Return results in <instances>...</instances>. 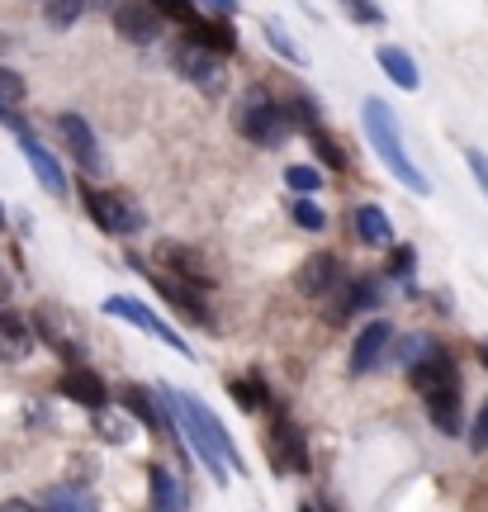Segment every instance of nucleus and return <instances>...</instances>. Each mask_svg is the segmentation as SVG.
<instances>
[{
  "label": "nucleus",
  "mask_w": 488,
  "mask_h": 512,
  "mask_svg": "<svg viewBox=\"0 0 488 512\" xmlns=\"http://www.w3.org/2000/svg\"><path fill=\"white\" fill-rule=\"evenodd\" d=\"M171 408H176V427H181V441L190 456H199V465L214 475V484H228V470L233 475H247V460L237 456V441L233 432L218 422V413L209 408L204 399L195 394H181V389H171V384H157Z\"/></svg>",
  "instance_id": "1"
},
{
  "label": "nucleus",
  "mask_w": 488,
  "mask_h": 512,
  "mask_svg": "<svg viewBox=\"0 0 488 512\" xmlns=\"http://www.w3.org/2000/svg\"><path fill=\"white\" fill-rule=\"evenodd\" d=\"M361 128L370 147H375V157L384 162V171L394 176L403 190H413V195H432V181H427V171L408 157V147H403V128H398V114L384 105L380 95H370L361 105Z\"/></svg>",
  "instance_id": "2"
},
{
  "label": "nucleus",
  "mask_w": 488,
  "mask_h": 512,
  "mask_svg": "<svg viewBox=\"0 0 488 512\" xmlns=\"http://www.w3.org/2000/svg\"><path fill=\"white\" fill-rule=\"evenodd\" d=\"M237 133L247 138L252 147H285L294 133V114L275 100L266 86H252V91L242 95V105H237Z\"/></svg>",
  "instance_id": "3"
},
{
  "label": "nucleus",
  "mask_w": 488,
  "mask_h": 512,
  "mask_svg": "<svg viewBox=\"0 0 488 512\" xmlns=\"http://www.w3.org/2000/svg\"><path fill=\"white\" fill-rule=\"evenodd\" d=\"M81 204H86V214L100 233L109 238H133V233H143V204L124 195V190H95V185H81Z\"/></svg>",
  "instance_id": "4"
},
{
  "label": "nucleus",
  "mask_w": 488,
  "mask_h": 512,
  "mask_svg": "<svg viewBox=\"0 0 488 512\" xmlns=\"http://www.w3.org/2000/svg\"><path fill=\"white\" fill-rule=\"evenodd\" d=\"M100 313H105V318H119V323H133V328H143L147 337H157V342H162V347H171L176 356L195 361V347H190V342H185V337L171 328L166 318H157V313L147 309L143 299H133V294H109L105 304H100Z\"/></svg>",
  "instance_id": "5"
},
{
  "label": "nucleus",
  "mask_w": 488,
  "mask_h": 512,
  "mask_svg": "<svg viewBox=\"0 0 488 512\" xmlns=\"http://www.w3.org/2000/svg\"><path fill=\"white\" fill-rule=\"evenodd\" d=\"M266 456H271L275 475H308V470H313L308 437L299 432V422L285 418V413H280V418L271 422V432H266Z\"/></svg>",
  "instance_id": "6"
},
{
  "label": "nucleus",
  "mask_w": 488,
  "mask_h": 512,
  "mask_svg": "<svg viewBox=\"0 0 488 512\" xmlns=\"http://www.w3.org/2000/svg\"><path fill=\"white\" fill-rule=\"evenodd\" d=\"M57 128V138H62V147L72 152V162L86 171V176H105V152H100V138H95V128L86 114H76V110H62L53 119Z\"/></svg>",
  "instance_id": "7"
},
{
  "label": "nucleus",
  "mask_w": 488,
  "mask_h": 512,
  "mask_svg": "<svg viewBox=\"0 0 488 512\" xmlns=\"http://www.w3.org/2000/svg\"><path fill=\"white\" fill-rule=\"evenodd\" d=\"M109 19H114V34L124 38V43H133V48L157 43V38H162V24H166V15L152 0H114V5H109Z\"/></svg>",
  "instance_id": "8"
},
{
  "label": "nucleus",
  "mask_w": 488,
  "mask_h": 512,
  "mask_svg": "<svg viewBox=\"0 0 488 512\" xmlns=\"http://www.w3.org/2000/svg\"><path fill=\"white\" fill-rule=\"evenodd\" d=\"M138 261V256H133ZM143 266V261H138ZM147 271V266H143ZM147 280H152V290L166 299V309L181 313L185 323H195V328H204L209 323V299H204V285H195V280H181V275H157L147 271Z\"/></svg>",
  "instance_id": "9"
},
{
  "label": "nucleus",
  "mask_w": 488,
  "mask_h": 512,
  "mask_svg": "<svg viewBox=\"0 0 488 512\" xmlns=\"http://www.w3.org/2000/svg\"><path fill=\"white\" fill-rule=\"evenodd\" d=\"M389 347H394V323H389V318H370V323L351 337V356H346L351 380H365L370 370H380Z\"/></svg>",
  "instance_id": "10"
},
{
  "label": "nucleus",
  "mask_w": 488,
  "mask_h": 512,
  "mask_svg": "<svg viewBox=\"0 0 488 512\" xmlns=\"http://www.w3.org/2000/svg\"><path fill=\"white\" fill-rule=\"evenodd\" d=\"M408 384H413L422 399H432V394H451L460 389V370H455V356L446 347H432L422 361L408 366Z\"/></svg>",
  "instance_id": "11"
},
{
  "label": "nucleus",
  "mask_w": 488,
  "mask_h": 512,
  "mask_svg": "<svg viewBox=\"0 0 488 512\" xmlns=\"http://www.w3.org/2000/svg\"><path fill=\"white\" fill-rule=\"evenodd\" d=\"M19 152H24V162H29V171H34V181L43 185L53 200H67V190H72V185H67V171H62V162H57L53 152L38 143L29 128L19 133Z\"/></svg>",
  "instance_id": "12"
},
{
  "label": "nucleus",
  "mask_w": 488,
  "mask_h": 512,
  "mask_svg": "<svg viewBox=\"0 0 488 512\" xmlns=\"http://www.w3.org/2000/svg\"><path fill=\"white\" fill-rule=\"evenodd\" d=\"M38 347V328L29 318H19L15 309H5L0 304V366H19V361H29Z\"/></svg>",
  "instance_id": "13"
},
{
  "label": "nucleus",
  "mask_w": 488,
  "mask_h": 512,
  "mask_svg": "<svg viewBox=\"0 0 488 512\" xmlns=\"http://www.w3.org/2000/svg\"><path fill=\"white\" fill-rule=\"evenodd\" d=\"M337 285H342V261L332 252H313L304 266L294 271V290L304 294V299H323V294H332Z\"/></svg>",
  "instance_id": "14"
},
{
  "label": "nucleus",
  "mask_w": 488,
  "mask_h": 512,
  "mask_svg": "<svg viewBox=\"0 0 488 512\" xmlns=\"http://www.w3.org/2000/svg\"><path fill=\"white\" fill-rule=\"evenodd\" d=\"M171 67H176L185 81H195V86H209V91L218 86V53H209L195 38H185V43L171 48Z\"/></svg>",
  "instance_id": "15"
},
{
  "label": "nucleus",
  "mask_w": 488,
  "mask_h": 512,
  "mask_svg": "<svg viewBox=\"0 0 488 512\" xmlns=\"http://www.w3.org/2000/svg\"><path fill=\"white\" fill-rule=\"evenodd\" d=\"M62 394L72 403H81L86 413H95V408H105L109 403V384H105V375H95L91 366H67L62 370Z\"/></svg>",
  "instance_id": "16"
},
{
  "label": "nucleus",
  "mask_w": 488,
  "mask_h": 512,
  "mask_svg": "<svg viewBox=\"0 0 488 512\" xmlns=\"http://www.w3.org/2000/svg\"><path fill=\"white\" fill-rule=\"evenodd\" d=\"M380 275H356V280H346L342 290H337V304H332V323H346V318H356V313L375 309L380 304Z\"/></svg>",
  "instance_id": "17"
},
{
  "label": "nucleus",
  "mask_w": 488,
  "mask_h": 512,
  "mask_svg": "<svg viewBox=\"0 0 488 512\" xmlns=\"http://www.w3.org/2000/svg\"><path fill=\"white\" fill-rule=\"evenodd\" d=\"M157 261H162L171 275H181V280H195V285H214V275L204 271V256L195 247H185V242H157Z\"/></svg>",
  "instance_id": "18"
},
{
  "label": "nucleus",
  "mask_w": 488,
  "mask_h": 512,
  "mask_svg": "<svg viewBox=\"0 0 488 512\" xmlns=\"http://www.w3.org/2000/svg\"><path fill=\"white\" fill-rule=\"evenodd\" d=\"M147 503H152L157 512H181V508H190L185 479L171 475L166 465H152V470H147Z\"/></svg>",
  "instance_id": "19"
},
{
  "label": "nucleus",
  "mask_w": 488,
  "mask_h": 512,
  "mask_svg": "<svg viewBox=\"0 0 488 512\" xmlns=\"http://www.w3.org/2000/svg\"><path fill=\"white\" fill-rule=\"evenodd\" d=\"M375 62H380V72L394 81L398 91L413 95L417 86H422V72H417V62H413L408 48H398V43H380V48H375Z\"/></svg>",
  "instance_id": "20"
},
{
  "label": "nucleus",
  "mask_w": 488,
  "mask_h": 512,
  "mask_svg": "<svg viewBox=\"0 0 488 512\" xmlns=\"http://www.w3.org/2000/svg\"><path fill=\"white\" fill-rule=\"evenodd\" d=\"M351 228H356V238H361L365 247H389V242H394V223H389V209H384V204H356Z\"/></svg>",
  "instance_id": "21"
},
{
  "label": "nucleus",
  "mask_w": 488,
  "mask_h": 512,
  "mask_svg": "<svg viewBox=\"0 0 488 512\" xmlns=\"http://www.w3.org/2000/svg\"><path fill=\"white\" fill-rule=\"evenodd\" d=\"M427 403V418L441 437H460V427H465V389H451V394H432Z\"/></svg>",
  "instance_id": "22"
},
{
  "label": "nucleus",
  "mask_w": 488,
  "mask_h": 512,
  "mask_svg": "<svg viewBox=\"0 0 488 512\" xmlns=\"http://www.w3.org/2000/svg\"><path fill=\"white\" fill-rule=\"evenodd\" d=\"M185 38H195V43H204V48H209V53H233L237 48V29L233 24H228V15H218V19H190V24H185Z\"/></svg>",
  "instance_id": "23"
},
{
  "label": "nucleus",
  "mask_w": 488,
  "mask_h": 512,
  "mask_svg": "<svg viewBox=\"0 0 488 512\" xmlns=\"http://www.w3.org/2000/svg\"><path fill=\"white\" fill-rule=\"evenodd\" d=\"M24 95H29L24 76H19L15 67H0V124H10L15 133H24V119H19V105H24Z\"/></svg>",
  "instance_id": "24"
},
{
  "label": "nucleus",
  "mask_w": 488,
  "mask_h": 512,
  "mask_svg": "<svg viewBox=\"0 0 488 512\" xmlns=\"http://www.w3.org/2000/svg\"><path fill=\"white\" fill-rule=\"evenodd\" d=\"M38 508L48 512H91L95 508V494H86V489H76V484H57V489H48V494H38Z\"/></svg>",
  "instance_id": "25"
},
{
  "label": "nucleus",
  "mask_w": 488,
  "mask_h": 512,
  "mask_svg": "<svg viewBox=\"0 0 488 512\" xmlns=\"http://www.w3.org/2000/svg\"><path fill=\"white\" fill-rule=\"evenodd\" d=\"M304 133H308V147H313V157H318V162L332 166V171H346V152H342V143L323 128V119H318V124H308Z\"/></svg>",
  "instance_id": "26"
},
{
  "label": "nucleus",
  "mask_w": 488,
  "mask_h": 512,
  "mask_svg": "<svg viewBox=\"0 0 488 512\" xmlns=\"http://www.w3.org/2000/svg\"><path fill=\"white\" fill-rule=\"evenodd\" d=\"M261 34H266V48H275V53L285 57V62H294V67H304V62H308V53L299 48V43H294L290 29H285L280 19L266 15V19H261Z\"/></svg>",
  "instance_id": "27"
},
{
  "label": "nucleus",
  "mask_w": 488,
  "mask_h": 512,
  "mask_svg": "<svg viewBox=\"0 0 488 512\" xmlns=\"http://www.w3.org/2000/svg\"><path fill=\"white\" fill-rule=\"evenodd\" d=\"M228 394L242 403V413H261V408H266V399H271L256 370H252V375H233V380H228Z\"/></svg>",
  "instance_id": "28"
},
{
  "label": "nucleus",
  "mask_w": 488,
  "mask_h": 512,
  "mask_svg": "<svg viewBox=\"0 0 488 512\" xmlns=\"http://www.w3.org/2000/svg\"><path fill=\"white\" fill-rule=\"evenodd\" d=\"M86 5L91 0H43V19H48V29H72V24H81V15H86Z\"/></svg>",
  "instance_id": "29"
},
{
  "label": "nucleus",
  "mask_w": 488,
  "mask_h": 512,
  "mask_svg": "<svg viewBox=\"0 0 488 512\" xmlns=\"http://www.w3.org/2000/svg\"><path fill=\"white\" fill-rule=\"evenodd\" d=\"M285 185H290L294 195H318V190H323V166L290 162V166H285Z\"/></svg>",
  "instance_id": "30"
},
{
  "label": "nucleus",
  "mask_w": 488,
  "mask_h": 512,
  "mask_svg": "<svg viewBox=\"0 0 488 512\" xmlns=\"http://www.w3.org/2000/svg\"><path fill=\"white\" fill-rule=\"evenodd\" d=\"M95 432H100L109 446H124V441L133 437V422H128L124 413H109V403H105V408H95Z\"/></svg>",
  "instance_id": "31"
},
{
  "label": "nucleus",
  "mask_w": 488,
  "mask_h": 512,
  "mask_svg": "<svg viewBox=\"0 0 488 512\" xmlns=\"http://www.w3.org/2000/svg\"><path fill=\"white\" fill-rule=\"evenodd\" d=\"M290 219L299 223L304 233H323V228H327V209L313 200V195H299V200L290 204Z\"/></svg>",
  "instance_id": "32"
},
{
  "label": "nucleus",
  "mask_w": 488,
  "mask_h": 512,
  "mask_svg": "<svg viewBox=\"0 0 488 512\" xmlns=\"http://www.w3.org/2000/svg\"><path fill=\"white\" fill-rule=\"evenodd\" d=\"M413 271H417V247L389 242V275H394V280H413Z\"/></svg>",
  "instance_id": "33"
},
{
  "label": "nucleus",
  "mask_w": 488,
  "mask_h": 512,
  "mask_svg": "<svg viewBox=\"0 0 488 512\" xmlns=\"http://www.w3.org/2000/svg\"><path fill=\"white\" fill-rule=\"evenodd\" d=\"M436 342L432 337H427V332H408V337H403V342H398V366L408 370L413 366V361H422V356H427V351H432Z\"/></svg>",
  "instance_id": "34"
},
{
  "label": "nucleus",
  "mask_w": 488,
  "mask_h": 512,
  "mask_svg": "<svg viewBox=\"0 0 488 512\" xmlns=\"http://www.w3.org/2000/svg\"><path fill=\"white\" fill-rule=\"evenodd\" d=\"M337 5H342L356 24H384V10L375 5V0H337Z\"/></svg>",
  "instance_id": "35"
},
{
  "label": "nucleus",
  "mask_w": 488,
  "mask_h": 512,
  "mask_svg": "<svg viewBox=\"0 0 488 512\" xmlns=\"http://www.w3.org/2000/svg\"><path fill=\"white\" fill-rule=\"evenodd\" d=\"M152 5H157L171 24H190V19L199 15V0H152Z\"/></svg>",
  "instance_id": "36"
},
{
  "label": "nucleus",
  "mask_w": 488,
  "mask_h": 512,
  "mask_svg": "<svg viewBox=\"0 0 488 512\" xmlns=\"http://www.w3.org/2000/svg\"><path fill=\"white\" fill-rule=\"evenodd\" d=\"M465 162H470L474 181H479V190H484V200H488V152H479V147H465Z\"/></svg>",
  "instance_id": "37"
},
{
  "label": "nucleus",
  "mask_w": 488,
  "mask_h": 512,
  "mask_svg": "<svg viewBox=\"0 0 488 512\" xmlns=\"http://www.w3.org/2000/svg\"><path fill=\"white\" fill-rule=\"evenodd\" d=\"M470 446L474 451H488V403L474 413V427H470Z\"/></svg>",
  "instance_id": "38"
},
{
  "label": "nucleus",
  "mask_w": 488,
  "mask_h": 512,
  "mask_svg": "<svg viewBox=\"0 0 488 512\" xmlns=\"http://www.w3.org/2000/svg\"><path fill=\"white\" fill-rule=\"evenodd\" d=\"M199 5H209L214 15H237L242 10V0H199Z\"/></svg>",
  "instance_id": "39"
},
{
  "label": "nucleus",
  "mask_w": 488,
  "mask_h": 512,
  "mask_svg": "<svg viewBox=\"0 0 488 512\" xmlns=\"http://www.w3.org/2000/svg\"><path fill=\"white\" fill-rule=\"evenodd\" d=\"M10 294H15V285H10V275H5V266H0V304H10Z\"/></svg>",
  "instance_id": "40"
},
{
  "label": "nucleus",
  "mask_w": 488,
  "mask_h": 512,
  "mask_svg": "<svg viewBox=\"0 0 488 512\" xmlns=\"http://www.w3.org/2000/svg\"><path fill=\"white\" fill-rule=\"evenodd\" d=\"M479 356H484V366H488V342H484V347H479Z\"/></svg>",
  "instance_id": "41"
},
{
  "label": "nucleus",
  "mask_w": 488,
  "mask_h": 512,
  "mask_svg": "<svg viewBox=\"0 0 488 512\" xmlns=\"http://www.w3.org/2000/svg\"><path fill=\"white\" fill-rule=\"evenodd\" d=\"M0 233H5V209H0Z\"/></svg>",
  "instance_id": "42"
}]
</instances>
